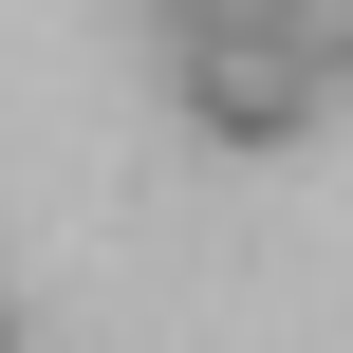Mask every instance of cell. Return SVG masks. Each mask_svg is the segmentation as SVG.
<instances>
[{"instance_id":"7a4b0ae2","label":"cell","mask_w":353,"mask_h":353,"mask_svg":"<svg viewBox=\"0 0 353 353\" xmlns=\"http://www.w3.org/2000/svg\"><path fill=\"white\" fill-rule=\"evenodd\" d=\"M279 37H298V56H316V74L353 93V0H279Z\"/></svg>"},{"instance_id":"3957f363","label":"cell","mask_w":353,"mask_h":353,"mask_svg":"<svg viewBox=\"0 0 353 353\" xmlns=\"http://www.w3.org/2000/svg\"><path fill=\"white\" fill-rule=\"evenodd\" d=\"M0 353H19V316H0Z\"/></svg>"},{"instance_id":"6da1fadb","label":"cell","mask_w":353,"mask_h":353,"mask_svg":"<svg viewBox=\"0 0 353 353\" xmlns=\"http://www.w3.org/2000/svg\"><path fill=\"white\" fill-rule=\"evenodd\" d=\"M168 112H186L205 149H298V130L335 112V74H316L298 37H168Z\"/></svg>"}]
</instances>
